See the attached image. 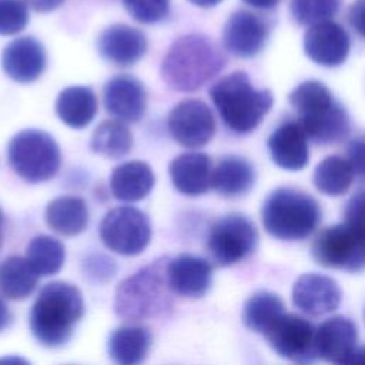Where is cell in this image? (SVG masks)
Segmentation results:
<instances>
[{"mask_svg": "<svg viewBox=\"0 0 365 365\" xmlns=\"http://www.w3.org/2000/svg\"><path fill=\"white\" fill-rule=\"evenodd\" d=\"M84 314L80 289L64 281L44 285L30 312V331L44 346L57 348L68 342Z\"/></svg>", "mask_w": 365, "mask_h": 365, "instance_id": "6da1fadb", "label": "cell"}, {"mask_svg": "<svg viewBox=\"0 0 365 365\" xmlns=\"http://www.w3.org/2000/svg\"><path fill=\"white\" fill-rule=\"evenodd\" d=\"M225 66L217 44L202 34H185L167 50L161 63L163 80L177 91H195Z\"/></svg>", "mask_w": 365, "mask_h": 365, "instance_id": "7a4b0ae2", "label": "cell"}, {"mask_svg": "<svg viewBox=\"0 0 365 365\" xmlns=\"http://www.w3.org/2000/svg\"><path fill=\"white\" fill-rule=\"evenodd\" d=\"M210 97L225 125L237 134L255 130L274 104L271 91L255 88L244 71H234L215 81Z\"/></svg>", "mask_w": 365, "mask_h": 365, "instance_id": "3957f363", "label": "cell"}, {"mask_svg": "<svg viewBox=\"0 0 365 365\" xmlns=\"http://www.w3.org/2000/svg\"><path fill=\"white\" fill-rule=\"evenodd\" d=\"M171 292L167 264L158 259L130 275L117 287L115 314L127 321L158 317L171 308Z\"/></svg>", "mask_w": 365, "mask_h": 365, "instance_id": "277c9868", "label": "cell"}, {"mask_svg": "<svg viewBox=\"0 0 365 365\" xmlns=\"http://www.w3.org/2000/svg\"><path fill=\"white\" fill-rule=\"evenodd\" d=\"M261 218L269 235L284 241H301L318 227L321 210L309 194L292 187H279L265 198Z\"/></svg>", "mask_w": 365, "mask_h": 365, "instance_id": "5b68a950", "label": "cell"}, {"mask_svg": "<svg viewBox=\"0 0 365 365\" xmlns=\"http://www.w3.org/2000/svg\"><path fill=\"white\" fill-rule=\"evenodd\" d=\"M7 160L19 177L27 182L37 184L56 175L61 164V153L48 133L26 128L14 134L9 141Z\"/></svg>", "mask_w": 365, "mask_h": 365, "instance_id": "8992f818", "label": "cell"}, {"mask_svg": "<svg viewBox=\"0 0 365 365\" xmlns=\"http://www.w3.org/2000/svg\"><path fill=\"white\" fill-rule=\"evenodd\" d=\"M312 257L325 268L349 272L365 268V231L344 221L322 230L312 242Z\"/></svg>", "mask_w": 365, "mask_h": 365, "instance_id": "52a82bcc", "label": "cell"}, {"mask_svg": "<svg viewBox=\"0 0 365 365\" xmlns=\"http://www.w3.org/2000/svg\"><path fill=\"white\" fill-rule=\"evenodd\" d=\"M257 244V228L242 214H228L217 220L207 238L208 251L221 267L241 262L255 251Z\"/></svg>", "mask_w": 365, "mask_h": 365, "instance_id": "ba28073f", "label": "cell"}, {"mask_svg": "<svg viewBox=\"0 0 365 365\" xmlns=\"http://www.w3.org/2000/svg\"><path fill=\"white\" fill-rule=\"evenodd\" d=\"M100 238L108 250L117 254L137 255L151 240L150 220L135 207H115L101 220Z\"/></svg>", "mask_w": 365, "mask_h": 365, "instance_id": "9c48e42d", "label": "cell"}, {"mask_svg": "<svg viewBox=\"0 0 365 365\" xmlns=\"http://www.w3.org/2000/svg\"><path fill=\"white\" fill-rule=\"evenodd\" d=\"M264 336L271 348L288 361L309 364L318 358L317 328L299 315L284 312Z\"/></svg>", "mask_w": 365, "mask_h": 365, "instance_id": "30bf717a", "label": "cell"}, {"mask_svg": "<svg viewBox=\"0 0 365 365\" xmlns=\"http://www.w3.org/2000/svg\"><path fill=\"white\" fill-rule=\"evenodd\" d=\"M167 125L171 137L187 148L205 145L215 133V120L211 108L201 100H182L173 107Z\"/></svg>", "mask_w": 365, "mask_h": 365, "instance_id": "8fae6325", "label": "cell"}, {"mask_svg": "<svg viewBox=\"0 0 365 365\" xmlns=\"http://www.w3.org/2000/svg\"><path fill=\"white\" fill-rule=\"evenodd\" d=\"M269 36L268 24L248 10L234 11L224 24L222 43L228 53L240 58L257 56Z\"/></svg>", "mask_w": 365, "mask_h": 365, "instance_id": "7c38bea8", "label": "cell"}, {"mask_svg": "<svg viewBox=\"0 0 365 365\" xmlns=\"http://www.w3.org/2000/svg\"><path fill=\"white\" fill-rule=\"evenodd\" d=\"M349 50V34L332 20L312 24L304 34V51L309 60L319 66H341L346 60Z\"/></svg>", "mask_w": 365, "mask_h": 365, "instance_id": "4fadbf2b", "label": "cell"}, {"mask_svg": "<svg viewBox=\"0 0 365 365\" xmlns=\"http://www.w3.org/2000/svg\"><path fill=\"white\" fill-rule=\"evenodd\" d=\"M342 299L336 281L331 277L308 272L301 275L292 287L294 305L307 315L318 317L335 311Z\"/></svg>", "mask_w": 365, "mask_h": 365, "instance_id": "5bb4252c", "label": "cell"}, {"mask_svg": "<svg viewBox=\"0 0 365 365\" xmlns=\"http://www.w3.org/2000/svg\"><path fill=\"white\" fill-rule=\"evenodd\" d=\"M104 107L115 118L127 123L138 121L147 107V93L138 78L130 74L111 77L103 90Z\"/></svg>", "mask_w": 365, "mask_h": 365, "instance_id": "9a60e30c", "label": "cell"}, {"mask_svg": "<svg viewBox=\"0 0 365 365\" xmlns=\"http://www.w3.org/2000/svg\"><path fill=\"white\" fill-rule=\"evenodd\" d=\"M46 64L47 56L43 44L30 36L10 41L1 54L3 71L17 83L36 81Z\"/></svg>", "mask_w": 365, "mask_h": 365, "instance_id": "2e32d148", "label": "cell"}, {"mask_svg": "<svg viewBox=\"0 0 365 365\" xmlns=\"http://www.w3.org/2000/svg\"><path fill=\"white\" fill-rule=\"evenodd\" d=\"M100 54L121 67L135 64L147 51L144 33L128 24H111L101 31L97 40Z\"/></svg>", "mask_w": 365, "mask_h": 365, "instance_id": "e0dca14e", "label": "cell"}, {"mask_svg": "<svg viewBox=\"0 0 365 365\" xmlns=\"http://www.w3.org/2000/svg\"><path fill=\"white\" fill-rule=\"evenodd\" d=\"M167 277L174 294L200 298L211 287L212 268L201 257L181 254L167 262Z\"/></svg>", "mask_w": 365, "mask_h": 365, "instance_id": "ac0fdd59", "label": "cell"}, {"mask_svg": "<svg viewBox=\"0 0 365 365\" xmlns=\"http://www.w3.org/2000/svg\"><path fill=\"white\" fill-rule=\"evenodd\" d=\"M268 151L272 161L288 171L302 170L309 160L308 137L298 121L278 125L268 138Z\"/></svg>", "mask_w": 365, "mask_h": 365, "instance_id": "d6986e66", "label": "cell"}, {"mask_svg": "<svg viewBox=\"0 0 365 365\" xmlns=\"http://www.w3.org/2000/svg\"><path fill=\"white\" fill-rule=\"evenodd\" d=\"M356 327L346 317H332L317 328L318 358L328 362L346 364L356 348Z\"/></svg>", "mask_w": 365, "mask_h": 365, "instance_id": "ffe728a7", "label": "cell"}, {"mask_svg": "<svg viewBox=\"0 0 365 365\" xmlns=\"http://www.w3.org/2000/svg\"><path fill=\"white\" fill-rule=\"evenodd\" d=\"M173 185L185 195H201L211 187L212 163L205 153L191 151L177 155L168 165Z\"/></svg>", "mask_w": 365, "mask_h": 365, "instance_id": "44dd1931", "label": "cell"}, {"mask_svg": "<svg viewBox=\"0 0 365 365\" xmlns=\"http://www.w3.org/2000/svg\"><path fill=\"white\" fill-rule=\"evenodd\" d=\"M154 181V174L148 164L143 161H127L113 170L110 190L117 200L134 202L150 194Z\"/></svg>", "mask_w": 365, "mask_h": 365, "instance_id": "7402d4cb", "label": "cell"}, {"mask_svg": "<svg viewBox=\"0 0 365 365\" xmlns=\"http://www.w3.org/2000/svg\"><path fill=\"white\" fill-rule=\"evenodd\" d=\"M151 346L150 329L144 325H123L108 338V355L120 365H135L145 359Z\"/></svg>", "mask_w": 365, "mask_h": 365, "instance_id": "603a6c76", "label": "cell"}, {"mask_svg": "<svg viewBox=\"0 0 365 365\" xmlns=\"http://www.w3.org/2000/svg\"><path fill=\"white\" fill-rule=\"evenodd\" d=\"M255 171L250 161L238 155L224 157L212 168L211 187L224 197H238L251 190Z\"/></svg>", "mask_w": 365, "mask_h": 365, "instance_id": "cb8c5ba5", "label": "cell"}, {"mask_svg": "<svg viewBox=\"0 0 365 365\" xmlns=\"http://www.w3.org/2000/svg\"><path fill=\"white\" fill-rule=\"evenodd\" d=\"M58 118L71 128H83L97 113V97L90 87L71 86L60 91L56 100Z\"/></svg>", "mask_w": 365, "mask_h": 365, "instance_id": "d4e9b609", "label": "cell"}, {"mask_svg": "<svg viewBox=\"0 0 365 365\" xmlns=\"http://www.w3.org/2000/svg\"><path fill=\"white\" fill-rule=\"evenodd\" d=\"M46 221L53 231L61 235H77L88 224L87 204L80 197H57L46 208Z\"/></svg>", "mask_w": 365, "mask_h": 365, "instance_id": "484cf974", "label": "cell"}, {"mask_svg": "<svg viewBox=\"0 0 365 365\" xmlns=\"http://www.w3.org/2000/svg\"><path fill=\"white\" fill-rule=\"evenodd\" d=\"M297 121L301 124L308 140L319 144L341 141L349 131L348 113L338 101L319 114L299 117Z\"/></svg>", "mask_w": 365, "mask_h": 365, "instance_id": "4316f807", "label": "cell"}, {"mask_svg": "<svg viewBox=\"0 0 365 365\" xmlns=\"http://www.w3.org/2000/svg\"><path fill=\"white\" fill-rule=\"evenodd\" d=\"M38 277L27 258L11 255L0 262V294L9 299H24L34 291Z\"/></svg>", "mask_w": 365, "mask_h": 365, "instance_id": "83f0119b", "label": "cell"}, {"mask_svg": "<svg viewBox=\"0 0 365 365\" xmlns=\"http://www.w3.org/2000/svg\"><path fill=\"white\" fill-rule=\"evenodd\" d=\"M284 312V302L277 294L258 291L245 301L242 322L248 329L264 335Z\"/></svg>", "mask_w": 365, "mask_h": 365, "instance_id": "f1b7e54d", "label": "cell"}, {"mask_svg": "<svg viewBox=\"0 0 365 365\" xmlns=\"http://www.w3.org/2000/svg\"><path fill=\"white\" fill-rule=\"evenodd\" d=\"M354 177V170L346 158L328 155L315 167L314 185L325 195L338 197L349 190Z\"/></svg>", "mask_w": 365, "mask_h": 365, "instance_id": "f546056e", "label": "cell"}, {"mask_svg": "<svg viewBox=\"0 0 365 365\" xmlns=\"http://www.w3.org/2000/svg\"><path fill=\"white\" fill-rule=\"evenodd\" d=\"M133 145V135L130 128L121 120H106L100 123L93 131L90 148L108 158L124 157Z\"/></svg>", "mask_w": 365, "mask_h": 365, "instance_id": "4dcf8cb0", "label": "cell"}, {"mask_svg": "<svg viewBox=\"0 0 365 365\" xmlns=\"http://www.w3.org/2000/svg\"><path fill=\"white\" fill-rule=\"evenodd\" d=\"M26 258L40 277L57 274L66 258L64 245L54 237L37 235L27 245Z\"/></svg>", "mask_w": 365, "mask_h": 365, "instance_id": "1f68e13d", "label": "cell"}, {"mask_svg": "<svg viewBox=\"0 0 365 365\" xmlns=\"http://www.w3.org/2000/svg\"><path fill=\"white\" fill-rule=\"evenodd\" d=\"M289 103L299 118L319 114L332 107L336 100L325 84L317 80H307L291 91Z\"/></svg>", "mask_w": 365, "mask_h": 365, "instance_id": "d6a6232c", "label": "cell"}, {"mask_svg": "<svg viewBox=\"0 0 365 365\" xmlns=\"http://www.w3.org/2000/svg\"><path fill=\"white\" fill-rule=\"evenodd\" d=\"M342 0H291L294 20L302 26H312L331 20L339 10Z\"/></svg>", "mask_w": 365, "mask_h": 365, "instance_id": "836d02e7", "label": "cell"}, {"mask_svg": "<svg viewBox=\"0 0 365 365\" xmlns=\"http://www.w3.org/2000/svg\"><path fill=\"white\" fill-rule=\"evenodd\" d=\"M29 23V6L24 0H0V36L20 33Z\"/></svg>", "mask_w": 365, "mask_h": 365, "instance_id": "e575fe53", "label": "cell"}, {"mask_svg": "<svg viewBox=\"0 0 365 365\" xmlns=\"http://www.w3.org/2000/svg\"><path fill=\"white\" fill-rule=\"evenodd\" d=\"M123 6L134 20L144 24L158 23L170 11V0H123Z\"/></svg>", "mask_w": 365, "mask_h": 365, "instance_id": "d590c367", "label": "cell"}, {"mask_svg": "<svg viewBox=\"0 0 365 365\" xmlns=\"http://www.w3.org/2000/svg\"><path fill=\"white\" fill-rule=\"evenodd\" d=\"M345 221L365 231V190L355 192L345 205Z\"/></svg>", "mask_w": 365, "mask_h": 365, "instance_id": "8d00e7d4", "label": "cell"}, {"mask_svg": "<svg viewBox=\"0 0 365 365\" xmlns=\"http://www.w3.org/2000/svg\"><path fill=\"white\" fill-rule=\"evenodd\" d=\"M348 161L354 170V174L365 178V140L356 138L348 144L346 150Z\"/></svg>", "mask_w": 365, "mask_h": 365, "instance_id": "74e56055", "label": "cell"}, {"mask_svg": "<svg viewBox=\"0 0 365 365\" xmlns=\"http://www.w3.org/2000/svg\"><path fill=\"white\" fill-rule=\"evenodd\" d=\"M351 27L365 40V0H355L348 10Z\"/></svg>", "mask_w": 365, "mask_h": 365, "instance_id": "f35d334b", "label": "cell"}, {"mask_svg": "<svg viewBox=\"0 0 365 365\" xmlns=\"http://www.w3.org/2000/svg\"><path fill=\"white\" fill-rule=\"evenodd\" d=\"M24 1L33 10L40 11V13H47V11H53L57 7H60L64 0H24Z\"/></svg>", "mask_w": 365, "mask_h": 365, "instance_id": "ab89813d", "label": "cell"}, {"mask_svg": "<svg viewBox=\"0 0 365 365\" xmlns=\"http://www.w3.org/2000/svg\"><path fill=\"white\" fill-rule=\"evenodd\" d=\"M10 322H11V312L7 307V304L0 297V331L7 328Z\"/></svg>", "mask_w": 365, "mask_h": 365, "instance_id": "60d3db41", "label": "cell"}, {"mask_svg": "<svg viewBox=\"0 0 365 365\" xmlns=\"http://www.w3.org/2000/svg\"><path fill=\"white\" fill-rule=\"evenodd\" d=\"M242 1L254 9L269 10V9H274L281 0H242Z\"/></svg>", "mask_w": 365, "mask_h": 365, "instance_id": "b9f144b4", "label": "cell"}, {"mask_svg": "<svg viewBox=\"0 0 365 365\" xmlns=\"http://www.w3.org/2000/svg\"><path fill=\"white\" fill-rule=\"evenodd\" d=\"M346 364H365V346L355 348Z\"/></svg>", "mask_w": 365, "mask_h": 365, "instance_id": "7bdbcfd3", "label": "cell"}, {"mask_svg": "<svg viewBox=\"0 0 365 365\" xmlns=\"http://www.w3.org/2000/svg\"><path fill=\"white\" fill-rule=\"evenodd\" d=\"M190 3L198 6V7H202V9H208V7H214L217 6L218 3H221L222 0H188Z\"/></svg>", "mask_w": 365, "mask_h": 365, "instance_id": "ee69618b", "label": "cell"}, {"mask_svg": "<svg viewBox=\"0 0 365 365\" xmlns=\"http://www.w3.org/2000/svg\"><path fill=\"white\" fill-rule=\"evenodd\" d=\"M1 230H3V212L0 208V245H1Z\"/></svg>", "mask_w": 365, "mask_h": 365, "instance_id": "f6af8a7d", "label": "cell"}]
</instances>
